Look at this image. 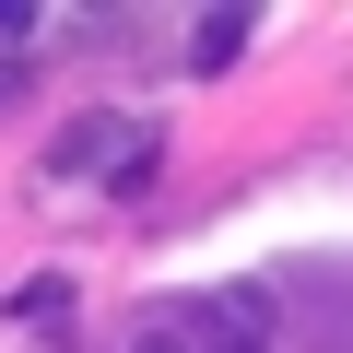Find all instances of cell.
<instances>
[{
	"instance_id": "cell-4",
	"label": "cell",
	"mask_w": 353,
	"mask_h": 353,
	"mask_svg": "<svg viewBox=\"0 0 353 353\" xmlns=\"http://www.w3.org/2000/svg\"><path fill=\"white\" fill-rule=\"evenodd\" d=\"M36 36V12H24V0H0V48H24Z\"/></svg>"
},
{
	"instance_id": "cell-3",
	"label": "cell",
	"mask_w": 353,
	"mask_h": 353,
	"mask_svg": "<svg viewBox=\"0 0 353 353\" xmlns=\"http://www.w3.org/2000/svg\"><path fill=\"white\" fill-rule=\"evenodd\" d=\"M248 59V12H201L189 24V71H236Z\"/></svg>"
},
{
	"instance_id": "cell-2",
	"label": "cell",
	"mask_w": 353,
	"mask_h": 353,
	"mask_svg": "<svg viewBox=\"0 0 353 353\" xmlns=\"http://www.w3.org/2000/svg\"><path fill=\"white\" fill-rule=\"evenodd\" d=\"M176 341L189 353H271V318H259V294H212L176 318Z\"/></svg>"
},
{
	"instance_id": "cell-1",
	"label": "cell",
	"mask_w": 353,
	"mask_h": 353,
	"mask_svg": "<svg viewBox=\"0 0 353 353\" xmlns=\"http://www.w3.org/2000/svg\"><path fill=\"white\" fill-rule=\"evenodd\" d=\"M48 176H153V130L141 118H118V106H83V118H59V141H48Z\"/></svg>"
},
{
	"instance_id": "cell-5",
	"label": "cell",
	"mask_w": 353,
	"mask_h": 353,
	"mask_svg": "<svg viewBox=\"0 0 353 353\" xmlns=\"http://www.w3.org/2000/svg\"><path fill=\"white\" fill-rule=\"evenodd\" d=\"M130 353H189V341H176V330H141V341H130Z\"/></svg>"
}]
</instances>
